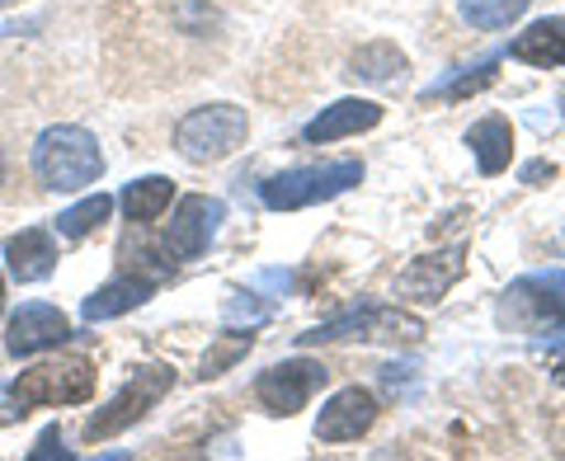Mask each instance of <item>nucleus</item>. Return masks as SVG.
Returning a JSON list of instances; mask_svg holds the SVG:
<instances>
[{
    "mask_svg": "<svg viewBox=\"0 0 565 461\" xmlns=\"http://www.w3.org/2000/svg\"><path fill=\"white\" fill-rule=\"evenodd\" d=\"M33 174L39 184L52 193H81L104 180V151L99 137L81 122H57V128H43L33 141Z\"/></svg>",
    "mask_w": 565,
    "mask_h": 461,
    "instance_id": "obj_1",
    "label": "nucleus"
},
{
    "mask_svg": "<svg viewBox=\"0 0 565 461\" xmlns=\"http://www.w3.org/2000/svg\"><path fill=\"white\" fill-rule=\"evenodd\" d=\"M494 325L509 334H533V340H552L565 325V269L523 274L500 292L494 307Z\"/></svg>",
    "mask_w": 565,
    "mask_h": 461,
    "instance_id": "obj_2",
    "label": "nucleus"
},
{
    "mask_svg": "<svg viewBox=\"0 0 565 461\" xmlns=\"http://www.w3.org/2000/svg\"><path fill=\"white\" fill-rule=\"evenodd\" d=\"M250 137V114L241 104H199L174 122V151L189 165H217L226 156H236Z\"/></svg>",
    "mask_w": 565,
    "mask_h": 461,
    "instance_id": "obj_3",
    "label": "nucleus"
},
{
    "mask_svg": "<svg viewBox=\"0 0 565 461\" xmlns=\"http://www.w3.org/2000/svg\"><path fill=\"white\" fill-rule=\"evenodd\" d=\"M340 340H363V344H419L424 340V321L401 307H382V301H363L340 315H330L316 330L297 334V349L311 344H340Z\"/></svg>",
    "mask_w": 565,
    "mask_h": 461,
    "instance_id": "obj_4",
    "label": "nucleus"
},
{
    "mask_svg": "<svg viewBox=\"0 0 565 461\" xmlns=\"http://www.w3.org/2000/svg\"><path fill=\"white\" fill-rule=\"evenodd\" d=\"M95 382H99L95 363L71 353V358H52V363L20 372V377L10 382V400L20 415L52 410V405H85V400H95Z\"/></svg>",
    "mask_w": 565,
    "mask_h": 461,
    "instance_id": "obj_5",
    "label": "nucleus"
},
{
    "mask_svg": "<svg viewBox=\"0 0 565 461\" xmlns=\"http://www.w3.org/2000/svg\"><path fill=\"white\" fill-rule=\"evenodd\" d=\"M353 184H363V161H330V165H297L269 174L259 184V203L269 212H302L316 203H330L349 193Z\"/></svg>",
    "mask_w": 565,
    "mask_h": 461,
    "instance_id": "obj_6",
    "label": "nucleus"
},
{
    "mask_svg": "<svg viewBox=\"0 0 565 461\" xmlns=\"http://www.w3.org/2000/svg\"><path fill=\"white\" fill-rule=\"evenodd\" d=\"M170 386H174V367H170V363L132 367V377L109 396V405L85 419V442H109V438H118L122 429L141 424V419L156 410V405L170 396Z\"/></svg>",
    "mask_w": 565,
    "mask_h": 461,
    "instance_id": "obj_7",
    "label": "nucleus"
},
{
    "mask_svg": "<svg viewBox=\"0 0 565 461\" xmlns=\"http://www.w3.org/2000/svg\"><path fill=\"white\" fill-rule=\"evenodd\" d=\"M330 382V372L321 358H282L274 367H264L259 377H255V400L264 405L269 415H297V410H307L311 396L321 392V386Z\"/></svg>",
    "mask_w": 565,
    "mask_h": 461,
    "instance_id": "obj_8",
    "label": "nucleus"
},
{
    "mask_svg": "<svg viewBox=\"0 0 565 461\" xmlns=\"http://www.w3.org/2000/svg\"><path fill=\"white\" fill-rule=\"evenodd\" d=\"M222 222H226V203L222 199H212V193H189V199H180L174 212H170L161 250L170 259H184V264L199 259V255H207V245L217 240Z\"/></svg>",
    "mask_w": 565,
    "mask_h": 461,
    "instance_id": "obj_9",
    "label": "nucleus"
},
{
    "mask_svg": "<svg viewBox=\"0 0 565 461\" xmlns=\"http://www.w3.org/2000/svg\"><path fill=\"white\" fill-rule=\"evenodd\" d=\"M467 274V245H448V250H429L415 255L405 269L396 274V297L419 301V307H434L444 301Z\"/></svg>",
    "mask_w": 565,
    "mask_h": 461,
    "instance_id": "obj_10",
    "label": "nucleus"
},
{
    "mask_svg": "<svg viewBox=\"0 0 565 461\" xmlns=\"http://www.w3.org/2000/svg\"><path fill=\"white\" fill-rule=\"evenodd\" d=\"M71 340V321L62 307L52 301H24L20 311H10L6 321V353L10 358H33V353H47Z\"/></svg>",
    "mask_w": 565,
    "mask_h": 461,
    "instance_id": "obj_11",
    "label": "nucleus"
},
{
    "mask_svg": "<svg viewBox=\"0 0 565 461\" xmlns=\"http://www.w3.org/2000/svg\"><path fill=\"white\" fill-rule=\"evenodd\" d=\"M377 415H382V405L367 386H344V392H334L321 405V415H316V438L321 442H359L377 424Z\"/></svg>",
    "mask_w": 565,
    "mask_h": 461,
    "instance_id": "obj_12",
    "label": "nucleus"
},
{
    "mask_svg": "<svg viewBox=\"0 0 565 461\" xmlns=\"http://www.w3.org/2000/svg\"><path fill=\"white\" fill-rule=\"evenodd\" d=\"M0 259H6V274L14 282H43L52 278V269H57V230L47 226H24L14 230V236L6 240V250H0Z\"/></svg>",
    "mask_w": 565,
    "mask_h": 461,
    "instance_id": "obj_13",
    "label": "nucleus"
},
{
    "mask_svg": "<svg viewBox=\"0 0 565 461\" xmlns=\"http://www.w3.org/2000/svg\"><path fill=\"white\" fill-rule=\"evenodd\" d=\"M382 114L386 109L377 99H334L330 109H321L302 128V141H311V147H326V141H344V137L373 132L382 122Z\"/></svg>",
    "mask_w": 565,
    "mask_h": 461,
    "instance_id": "obj_14",
    "label": "nucleus"
},
{
    "mask_svg": "<svg viewBox=\"0 0 565 461\" xmlns=\"http://www.w3.org/2000/svg\"><path fill=\"white\" fill-rule=\"evenodd\" d=\"M151 292H156V282L151 278H132V274H118V278H109L104 288H95L90 297L81 301V321L85 325H104V321H118V315H128V311H137V307H147L151 301Z\"/></svg>",
    "mask_w": 565,
    "mask_h": 461,
    "instance_id": "obj_15",
    "label": "nucleus"
},
{
    "mask_svg": "<svg viewBox=\"0 0 565 461\" xmlns=\"http://www.w3.org/2000/svg\"><path fill=\"white\" fill-rule=\"evenodd\" d=\"M467 147L476 156V170L481 174H504L514 161V122L504 114H486L467 128Z\"/></svg>",
    "mask_w": 565,
    "mask_h": 461,
    "instance_id": "obj_16",
    "label": "nucleus"
},
{
    "mask_svg": "<svg viewBox=\"0 0 565 461\" xmlns=\"http://www.w3.org/2000/svg\"><path fill=\"white\" fill-rule=\"evenodd\" d=\"M509 57L523 62V66H542V71H556L565 66V20H537L527 24L514 43H509Z\"/></svg>",
    "mask_w": 565,
    "mask_h": 461,
    "instance_id": "obj_17",
    "label": "nucleus"
},
{
    "mask_svg": "<svg viewBox=\"0 0 565 461\" xmlns=\"http://www.w3.org/2000/svg\"><path fill=\"white\" fill-rule=\"evenodd\" d=\"M405 71H411V57H405L396 43H386V39L353 47V57H349V76L363 81V85H396Z\"/></svg>",
    "mask_w": 565,
    "mask_h": 461,
    "instance_id": "obj_18",
    "label": "nucleus"
},
{
    "mask_svg": "<svg viewBox=\"0 0 565 461\" xmlns=\"http://www.w3.org/2000/svg\"><path fill=\"white\" fill-rule=\"evenodd\" d=\"M170 199H174V180H166V174H147V180H132L128 189H122L118 207L132 226H151L170 212Z\"/></svg>",
    "mask_w": 565,
    "mask_h": 461,
    "instance_id": "obj_19",
    "label": "nucleus"
},
{
    "mask_svg": "<svg viewBox=\"0 0 565 461\" xmlns=\"http://www.w3.org/2000/svg\"><path fill=\"white\" fill-rule=\"evenodd\" d=\"M533 0H457V14L476 29V33H500L509 24H519Z\"/></svg>",
    "mask_w": 565,
    "mask_h": 461,
    "instance_id": "obj_20",
    "label": "nucleus"
},
{
    "mask_svg": "<svg viewBox=\"0 0 565 461\" xmlns=\"http://www.w3.org/2000/svg\"><path fill=\"white\" fill-rule=\"evenodd\" d=\"M109 217H114V199H109V193H90V199H81L76 207L57 212L52 230H57V236H66V240H85L90 230H99Z\"/></svg>",
    "mask_w": 565,
    "mask_h": 461,
    "instance_id": "obj_21",
    "label": "nucleus"
},
{
    "mask_svg": "<svg viewBox=\"0 0 565 461\" xmlns=\"http://www.w3.org/2000/svg\"><path fill=\"white\" fill-rule=\"evenodd\" d=\"M250 349H255V330H250V325H245V330H226V334H217V344H212V349L203 353L199 377H203V382L222 377V372H232V367H236Z\"/></svg>",
    "mask_w": 565,
    "mask_h": 461,
    "instance_id": "obj_22",
    "label": "nucleus"
},
{
    "mask_svg": "<svg viewBox=\"0 0 565 461\" xmlns=\"http://www.w3.org/2000/svg\"><path fill=\"white\" fill-rule=\"evenodd\" d=\"M494 62H500V52L494 57H486V62H476V66H467L462 76H457L452 85H438V90H424V99H467L471 90H481V85H490L494 81Z\"/></svg>",
    "mask_w": 565,
    "mask_h": 461,
    "instance_id": "obj_23",
    "label": "nucleus"
},
{
    "mask_svg": "<svg viewBox=\"0 0 565 461\" xmlns=\"http://www.w3.org/2000/svg\"><path fill=\"white\" fill-rule=\"evenodd\" d=\"M241 321L255 330V325H264V321H269V307L241 292V297H232V301H226V325H241Z\"/></svg>",
    "mask_w": 565,
    "mask_h": 461,
    "instance_id": "obj_24",
    "label": "nucleus"
},
{
    "mask_svg": "<svg viewBox=\"0 0 565 461\" xmlns=\"http://www.w3.org/2000/svg\"><path fill=\"white\" fill-rule=\"evenodd\" d=\"M43 457H66V452H62V429H57V424H52V429L39 438V448L29 452V461H43Z\"/></svg>",
    "mask_w": 565,
    "mask_h": 461,
    "instance_id": "obj_25",
    "label": "nucleus"
},
{
    "mask_svg": "<svg viewBox=\"0 0 565 461\" xmlns=\"http://www.w3.org/2000/svg\"><path fill=\"white\" fill-rule=\"evenodd\" d=\"M552 174H556V165H546V161H533V165L523 170V184H542V180H552Z\"/></svg>",
    "mask_w": 565,
    "mask_h": 461,
    "instance_id": "obj_26",
    "label": "nucleus"
},
{
    "mask_svg": "<svg viewBox=\"0 0 565 461\" xmlns=\"http://www.w3.org/2000/svg\"><path fill=\"white\" fill-rule=\"evenodd\" d=\"M546 344H552L556 353H565V325H561V330H556V334H552V340H546Z\"/></svg>",
    "mask_w": 565,
    "mask_h": 461,
    "instance_id": "obj_27",
    "label": "nucleus"
},
{
    "mask_svg": "<svg viewBox=\"0 0 565 461\" xmlns=\"http://www.w3.org/2000/svg\"><path fill=\"white\" fill-rule=\"evenodd\" d=\"M552 377H556V386H565V363H556V372H552Z\"/></svg>",
    "mask_w": 565,
    "mask_h": 461,
    "instance_id": "obj_28",
    "label": "nucleus"
},
{
    "mask_svg": "<svg viewBox=\"0 0 565 461\" xmlns=\"http://www.w3.org/2000/svg\"><path fill=\"white\" fill-rule=\"evenodd\" d=\"M0 315H6V278H0Z\"/></svg>",
    "mask_w": 565,
    "mask_h": 461,
    "instance_id": "obj_29",
    "label": "nucleus"
},
{
    "mask_svg": "<svg viewBox=\"0 0 565 461\" xmlns=\"http://www.w3.org/2000/svg\"><path fill=\"white\" fill-rule=\"evenodd\" d=\"M0 33H14V29H0Z\"/></svg>",
    "mask_w": 565,
    "mask_h": 461,
    "instance_id": "obj_30",
    "label": "nucleus"
}]
</instances>
